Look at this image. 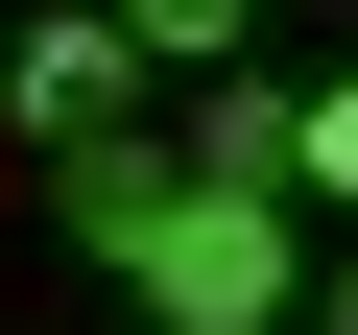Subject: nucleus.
<instances>
[{"instance_id": "f257e3e1", "label": "nucleus", "mask_w": 358, "mask_h": 335, "mask_svg": "<svg viewBox=\"0 0 358 335\" xmlns=\"http://www.w3.org/2000/svg\"><path fill=\"white\" fill-rule=\"evenodd\" d=\"M120 287H143L167 335H287V311H310V192H239V168H192V192L120 240Z\"/></svg>"}, {"instance_id": "20e7f679", "label": "nucleus", "mask_w": 358, "mask_h": 335, "mask_svg": "<svg viewBox=\"0 0 358 335\" xmlns=\"http://www.w3.org/2000/svg\"><path fill=\"white\" fill-rule=\"evenodd\" d=\"M120 25H143V72H239V25H263V0H120Z\"/></svg>"}, {"instance_id": "7ed1b4c3", "label": "nucleus", "mask_w": 358, "mask_h": 335, "mask_svg": "<svg viewBox=\"0 0 358 335\" xmlns=\"http://www.w3.org/2000/svg\"><path fill=\"white\" fill-rule=\"evenodd\" d=\"M192 168H239V192H287V144H310V96H263V72H192V120H167Z\"/></svg>"}, {"instance_id": "39448f33", "label": "nucleus", "mask_w": 358, "mask_h": 335, "mask_svg": "<svg viewBox=\"0 0 358 335\" xmlns=\"http://www.w3.org/2000/svg\"><path fill=\"white\" fill-rule=\"evenodd\" d=\"M287 192H310V216H358V96H310V144H287Z\"/></svg>"}, {"instance_id": "f03ea898", "label": "nucleus", "mask_w": 358, "mask_h": 335, "mask_svg": "<svg viewBox=\"0 0 358 335\" xmlns=\"http://www.w3.org/2000/svg\"><path fill=\"white\" fill-rule=\"evenodd\" d=\"M0 120H24V144L143 120V25H120V0H48V25H0Z\"/></svg>"}, {"instance_id": "423d86ee", "label": "nucleus", "mask_w": 358, "mask_h": 335, "mask_svg": "<svg viewBox=\"0 0 358 335\" xmlns=\"http://www.w3.org/2000/svg\"><path fill=\"white\" fill-rule=\"evenodd\" d=\"M310 311H334V335H358V216H334V264H310Z\"/></svg>"}]
</instances>
